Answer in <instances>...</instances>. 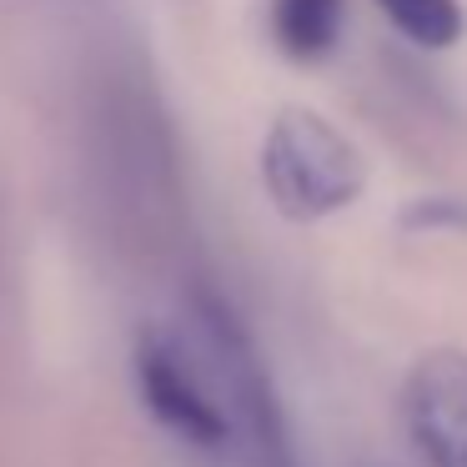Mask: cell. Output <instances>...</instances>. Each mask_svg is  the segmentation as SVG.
<instances>
[{
    "mask_svg": "<svg viewBox=\"0 0 467 467\" xmlns=\"http://www.w3.org/2000/svg\"><path fill=\"white\" fill-rule=\"evenodd\" d=\"M262 186L286 222H327L362 202L367 161L322 111L282 106L262 136Z\"/></svg>",
    "mask_w": 467,
    "mask_h": 467,
    "instance_id": "6da1fadb",
    "label": "cell"
},
{
    "mask_svg": "<svg viewBox=\"0 0 467 467\" xmlns=\"http://www.w3.org/2000/svg\"><path fill=\"white\" fill-rule=\"evenodd\" d=\"M192 317H196V332L212 347V362H216V372H222V387H226V397H232L236 417L252 427V442L262 447L266 462L292 467L282 407H276V397H272V377H266V367H262V357H256L252 337H246L242 317H236L232 302L206 282L192 286Z\"/></svg>",
    "mask_w": 467,
    "mask_h": 467,
    "instance_id": "7a4b0ae2",
    "label": "cell"
},
{
    "mask_svg": "<svg viewBox=\"0 0 467 467\" xmlns=\"http://www.w3.org/2000/svg\"><path fill=\"white\" fill-rule=\"evenodd\" d=\"M131 377H136V397L141 407L176 432L182 442L202 447V452H222L232 442V417L226 407L216 402L212 392L202 387L196 367L186 362L182 342L161 327H141L131 347Z\"/></svg>",
    "mask_w": 467,
    "mask_h": 467,
    "instance_id": "3957f363",
    "label": "cell"
},
{
    "mask_svg": "<svg viewBox=\"0 0 467 467\" xmlns=\"http://www.w3.org/2000/svg\"><path fill=\"white\" fill-rule=\"evenodd\" d=\"M402 422L427 467H467V352L432 347L402 382Z\"/></svg>",
    "mask_w": 467,
    "mask_h": 467,
    "instance_id": "277c9868",
    "label": "cell"
},
{
    "mask_svg": "<svg viewBox=\"0 0 467 467\" xmlns=\"http://www.w3.org/2000/svg\"><path fill=\"white\" fill-rule=\"evenodd\" d=\"M272 41L286 61L317 66L337 51L347 31V0H272L266 5Z\"/></svg>",
    "mask_w": 467,
    "mask_h": 467,
    "instance_id": "5b68a950",
    "label": "cell"
},
{
    "mask_svg": "<svg viewBox=\"0 0 467 467\" xmlns=\"http://www.w3.org/2000/svg\"><path fill=\"white\" fill-rule=\"evenodd\" d=\"M387 16L402 41H412L417 51H452L467 31V11L462 0H372Z\"/></svg>",
    "mask_w": 467,
    "mask_h": 467,
    "instance_id": "8992f818",
    "label": "cell"
},
{
    "mask_svg": "<svg viewBox=\"0 0 467 467\" xmlns=\"http://www.w3.org/2000/svg\"><path fill=\"white\" fill-rule=\"evenodd\" d=\"M402 232H462L467 236V202L462 196H422L402 206Z\"/></svg>",
    "mask_w": 467,
    "mask_h": 467,
    "instance_id": "52a82bcc",
    "label": "cell"
}]
</instances>
